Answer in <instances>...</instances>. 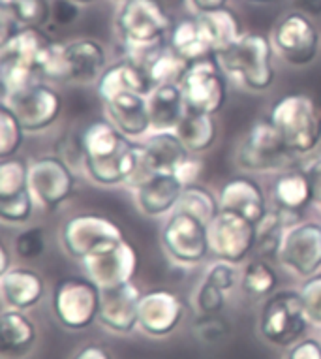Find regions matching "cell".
Masks as SVG:
<instances>
[{
    "instance_id": "cell-23",
    "label": "cell",
    "mask_w": 321,
    "mask_h": 359,
    "mask_svg": "<svg viewBox=\"0 0 321 359\" xmlns=\"http://www.w3.org/2000/svg\"><path fill=\"white\" fill-rule=\"evenodd\" d=\"M152 88L154 85H152L151 77L146 76L145 68L126 57H121L118 60L111 62L96 81V90H98L100 100L104 104L111 102L117 96L126 95V93L149 96Z\"/></svg>"
},
{
    "instance_id": "cell-55",
    "label": "cell",
    "mask_w": 321,
    "mask_h": 359,
    "mask_svg": "<svg viewBox=\"0 0 321 359\" xmlns=\"http://www.w3.org/2000/svg\"><path fill=\"white\" fill-rule=\"evenodd\" d=\"M76 4H79V6H87V4H94L96 0H74Z\"/></svg>"
},
{
    "instance_id": "cell-41",
    "label": "cell",
    "mask_w": 321,
    "mask_h": 359,
    "mask_svg": "<svg viewBox=\"0 0 321 359\" xmlns=\"http://www.w3.org/2000/svg\"><path fill=\"white\" fill-rule=\"evenodd\" d=\"M47 250V233L41 226H30L19 231L13 241V254L21 259H38Z\"/></svg>"
},
{
    "instance_id": "cell-29",
    "label": "cell",
    "mask_w": 321,
    "mask_h": 359,
    "mask_svg": "<svg viewBox=\"0 0 321 359\" xmlns=\"http://www.w3.org/2000/svg\"><path fill=\"white\" fill-rule=\"evenodd\" d=\"M198 15L199 25L205 32V38L209 41L212 53L220 55L226 49L233 46L235 41L239 40L243 32V25H240L237 13L231 8H220L214 12L207 13H193Z\"/></svg>"
},
{
    "instance_id": "cell-2",
    "label": "cell",
    "mask_w": 321,
    "mask_h": 359,
    "mask_svg": "<svg viewBox=\"0 0 321 359\" xmlns=\"http://www.w3.org/2000/svg\"><path fill=\"white\" fill-rule=\"evenodd\" d=\"M55 41L40 27H21L0 38V88L2 100L43 79V66Z\"/></svg>"
},
{
    "instance_id": "cell-38",
    "label": "cell",
    "mask_w": 321,
    "mask_h": 359,
    "mask_svg": "<svg viewBox=\"0 0 321 359\" xmlns=\"http://www.w3.org/2000/svg\"><path fill=\"white\" fill-rule=\"evenodd\" d=\"M29 164L19 156L0 158V198H10L29 190Z\"/></svg>"
},
{
    "instance_id": "cell-21",
    "label": "cell",
    "mask_w": 321,
    "mask_h": 359,
    "mask_svg": "<svg viewBox=\"0 0 321 359\" xmlns=\"http://www.w3.org/2000/svg\"><path fill=\"white\" fill-rule=\"evenodd\" d=\"M143 292L134 283L102 290L98 322L105 330L130 335L139 327V301Z\"/></svg>"
},
{
    "instance_id": "cell-40",
    "label": "cell",
    "mask_w": 321,
    "mask_h": 359,
    "mask_svg": "<svg viewBox=\"0 0 321 359\" xmlns=\"http://www.w3.org/2000/svg\"><path fill=\"white\" fill-rule=\"evenodd\" d=\"M36 201L30 196L29 190L21 194L10 196V198H0V220L4 224H27L34 215Z\"/></svg>"
},
{
    "instance_id": "cell-56",
    "label": "cell",
    "mask_w": 321,
    "mask_h": 359,
    "mask_svg": "<svg viewBox=\"0 0 321 359\" xmlns=\"http://www.w3.org/2000/svg\"><path fill=\"white\" fill-rule=\"evenodd\" d=\"M115 2H118V4H121V2H124V0H115Z\"/></svg>"
},
{
    "instance_id": "cell-43",
    "label": "cell",
    "mask_w": 321,
    "mask_h": 359,
    "mask_svg": "<svg viewBox=\"0 0 321 359\" xmlns=\"http://www.w3.org/2000/svg\"><path fill=\"white\" fill-rule=\"evenodd\" d=\"M196 305L201 314H218L226 305V292L203 277L196 292Z\"/></svg>"
},
{
    "instance_id": "cell-31",
    "label": "cell",
    "mask_w": 321,
    "mask_h": 359,
    "mask_svg": "<svg viewBox=\"0 0 321 359\" xmlns=\"http://www.w3.org/2000/svg\"><path fill=\"white\" fill-rule=\"evenodd\" d=\"M168 43L175 53L181 55L182 59H186L188 62H196V60L214 55L209 41L205 38L198 15H190V18L181 19L179 23L173 25Z\"/></svg>"
},
{
    "instance_id": "cell-7",
    "label": "cell",
    "mask_w": 321,
    "mask_h": 359,
    "mask_svg": "<svg viewBox=\"0 0 321 359\" xmlns=\"http://www.w3.org/2000/svg\"><path fill=\"white\" fill-rule=\"evenodd\" d=\"M105 48L94 38L55 41L43 66V79L55 83H93L107 68Z\"/></svg>"
},
{
    "instance_id": "cell-27",
    "label": "cell",
    "mask_w": 321,
    "mask_h": 359,
    "mask_svg": "<svg viewBox=\"0 0 321 359\" xmlns=\"http://www.w3.org/2000/svg\"><path fill=\"white\" fill-rule=\"evenodd\" d=\"M146 100H149L152 132H164V130L175 132L188 111L181 85H175V83L154 87L151 95L146 96Z\"/></svg>"
},
{
    "instance_id": "cell-4",
    "label": "cell",
    "mask_w": 321,
    "mask_h": 359,
    "mask_svg": "<svg viewBox=\"0 0 321 359\" xmlns=\"http://www.w3.org/2000/svg\"><path fill=\"white\" fill-rule=\"evenodd\" d=\"M275 48L267 34L245 32L233 46L217 55L222 70L252 93H265L275 85Z\"/></svg>"
},
{
    "instance_id": "cell-12",
    "label": "cell",
    "mask_w": 321,
    "mask_h": 359,
    "mask_svg": "<svg viewBox=\"0 0 321 359\" xmlns=\"http://www.w3.org/2000/svg\"><path fill=\"white\" fill-rule=\"evenodd\" d=\"M126 239L115 220L98 212H81L68 218L60 230V243L70 258L83 262L100 248Z\"/></svg>"
},
{
    "instance_id": "cell-48",
    "label": "cell",
    "mask_w": 321,
    "mask_h": 359,
    "mask_svg": "<svg viewBox=\"0 0 321 359\" xmlns=\"http://www.w3.org/2000/svg\"><path fill=\"white\" fill-rule=\"evenodd\" d=\"M284 359H321V342L317 339H301L287 348Z\"/></svg>"
},
{
    "instance_id": "cell-36",
    "label": "cell",
    "mask_w": 321,
    "mask_h": 359,
    "mask_svg": "<svg viewBox=\"0 0 321 359\" xmlns=\"http://www.w3.org/2000/svg\"><path fill=\"white\" fill-rule=\"evenodd\" d=\"M2 12L19 27H43L51 21V0H4Z\"/></svg>"
},
{
    "instance_id": "cell-44",
    "label": "cell",
    "mask_w": 321,
    "mask_h": 359,
    "mask_svg": "<svg viewBox=\"0 0 321 359\" xmlns=\"http://www.w3.org/2000/svg\"><path fill=\"white\" fill-rule=\"evenodd\" d=\"M205 278H209L210 283L217 284L218 288L224 290L226 294H229V292L237 286L239 273H237V269H235V264H229V262L218 259V262H214V264L210 265L209 269H207Z\"/></svg>"
},
{
    "instance_id": "cell-22",
    "label": "cell",
    "mask_w": 321,
    "mask_h": 359,
    "mask_svg": "<svg viewBox=\"0 0 321 359\" xmlns=\"http://www.w3.org/2000/svg\"><path fill=\"white\" fill-rule=\"evenodd\" d=\"M184 187L173 173H154L134 187L135 205L145 217H170L177 209Z\"/></svg>"
},
{
    "instance_id": "cell-50",
    "label": "cell",
    "mask_w": 321,
    "mask_h": 359,
    "mask_svg": "<svg viewBox=\"0 0 321 359\" xmlns=\"http://www.w3.org/2000/svg\"><path fill=\"white\" fill-rule=\"evenodd\" d=\"M71 359H113V355L107 348L100 346V344H85L74 353Z\"/></svg>"
},
{
    "instance_id": "cell-34",
    "label": "cell",
    "mask_w": 321,
    "mask_h": 359,
    "mask_svg": "<svg viewBox=\"0 0 321 359\" xmlns=\"http://www.w3.org/2000/svg\"><path fill=\"white\" fill-rule=\"evenodd\" d=\"M276 286H278V273L269 264V259H252L240 273V288L245 294L256 299H267L269 295L275 294Z\"/></svg>"
},
{
    "instance_id": "cell-13",
    "label": "cell",
    "mask_w": 321,
    "mask_h": 359,
    "mask_svg": "<svg viewBox=\"0 0 321 359\" xmlns=\"http://www.w3.org/2000/svg\"><path fill=\"white\" fill-rule=\"evenodd\" d=\"M271 41L287 65L308 66L320 55L321 34L308 13L295 10L282 15L271 32Z\"/></svg>"
},
{
    "instance_id": "cell-11",
    "label": "cell",
    "mask_w": 321,
    "mask_h": 359,
    "mask_svg": "<svg viewBox=\"0 0 321 359\" xmlns=\"http://www.w3.org/2000/svg\"><path fill=\"white\" fill-rule=\"evenodd\" d=\"M160 239L165 254L179 265H199L210 256L209 226L190 212H171Z\"/></svg>"
},
{
    "instance_id": "cell-20",
    "label": "cell",
    "mask_w": 321,
    "mask_h": 359,
    "mask_svg": "<svg viewBox=\"0 0 321 359\" xmlns=\"http://www.w3.org/2000/svg\"><path fill=\"white\" fill-rule=\"evenodd\" d=\"M184 318V305L181 297L165 288H156L141 295L139 330L149 337L171 335Z\"/></svg>"
},
{
    "instance_id": "cell-37",
    "label": "cell",
    "mask_w": 321,
    "mask_h": 359,
    "mask_svg": "<svg viewBox=\"0 0 321 359\" xmlns=\"http://www.w3.org/2000/svg\"><path fill=\"white\" fill-rule=\"evenodd\" d=\"M286 231V226L282 224L278 212L275 209L267 212V217L257 224L256 252L259 254V258L278 259Z\"/></svg>"
},
{
    "instance_id": "cell-47",
    "label": "cell",
    "mask_w": 321,
    "mask_h": 359,
    "mask_svg": "<svg viewBox=\"0 0 321 359\" xmlns=\"http://www.w3.org/2000/svg\"><path fill=\"white\" fill-rule=\"evenodd\" d=\"M203 173V162L196 156V154H190L184 162H182L173 175L181 181L182 187H192V184H198L199 177Z\"/></svg>"
},
{
    "instance_id": "cell-32",
    "label": "cell",
    "mask_w": 321,
    "mask_h": 359,
    "mask_svg": "<svg viewBox=\"0 0 321 359\" xmlns=\"http://www.w3.org/2000/svg\"><path fill=\"white\" fill-rule=\"evenodd\" d=\"M139 65L145 68L146 76L151 77L152 85L158 87V85H165V83L181 85L190 62L186 59H182L179 53H175L170 48V43H164V46H160V48L146 55Z\"/></svg>"
},
{
    "instance_id": "cell-53",
    "label": "cell",
    "mask_w": 321,
    "mask_h": 359,
    "mask_svg": "<svg viewBox=\"0 0 321 359\" xmlns=\"http://www.w3.org/2000/svg\"><path fill=\"white\" fill-rule=\"evenodd\" d=\"M10 262H12L10 250H8L6 245L2 243V245H0V275H2V273H6L8 269H12Z\"/></svg>"
},
{
    "instance_id": "cell-3",
    "label": "cell",
    "mask_w": 321,
    "mask_h": 359,
    "mask_svg": "<svg viewBox=\"0 0 321 359\" xmlns=\"http://www.w3.org/2000/svg\"><path fill=\"white\" fill-rule=\"evenodd\" d=\"M173 29L160 0H124L115 13V34L123 57L139 65L146 55L168 43Z\"/></svg>"
},
{
    "instance_id": "cell-51",
    "label": "cell",
    "mask_w": 321,
    "mask_h": 359,
    "mask_svg": "<svg viewBox=\"0 0 321 359\" xmlns=\"http://www.w3.org/2000/svg\"><path fill=\"white\" fill-rule=\"evenodd\" d=\"M188 6L193 13H207L220 10V8H228L229 0H186Z\"/></svg>"
},
{
    "instance_id": "cell-5",
    "label": "cell",
    "mask_w": 321,
    "mask_h": 359,
    "mask_svg": "<svg viewBox=\"0 0 321 359\" xmlns=\"http://www.w3.org/2000/svg\"><path fill=\"white\" fill-rule=\"evenodd\" d=\"M269 121L297 156L310 154L321 143V107L306 93H289L271 106Z\"/></svg>"
},
{
    "instance_id": "cell-1",
    "label": "cell",
    "mask_w": 321,
    "mask_h": 359,
    "mask_svg": "<svg viewBox=\"0 0 321 359\" xmlns=\"http://www.w3.org/2000/svg\"><path fill=\"white\" fill-rule=\"evenodd\" d=\"M83 168L100 187L132 184L141 168L139 142L130 140L109 121L96 118L81 130Z\"/></svg>"
},
{
    "instance_id": "cell-6",
    "label": "cell",
    "mask_w": 321,
    "mask_h": 359,
    "mask_svg": "<svg viewBox=\"0 0 321 359\" xmlns=\"http://www.w3.org/2000/svg\"><path fill=\"white\" fill-rule=\"evenodd\" d=\"M297 154L287 147L269 117L257 118L240 140L235 151V162L250 173H282L297 168Z\"/></svg>"
},
{
    "instance_id": "cell-8",
    "label": "cell",
    "mask_w": 321,
    "mask_h": 359,
    "mask_svg": "<svg viewBox=\"0 0 321 359\" xmlns=\"http://www.w3.org/2000/svg\"><path fill=\"white\" fill-rule=\"evenodd\" d=\"M310 320L297 290H280L269 295L259 312V335L275 346L289 348L308 331Z\"/></svg>"
},
{
    "instance_id": "cell-35",
    "label": "cell",
    "mask_w": 321,
    "mask_h": 359,
    "mask_svg": "<svg viewBox=\"0 0 321 359\" xmlns=\"http://www.w3.org/2000/svg\"><path fill=\"white\" fill-rule=\"evenodd\" d=\"M175 211L190 212L209 226L217 218L218 212L222 211V207H220V200L217 194H212L209 189H205L201 184H192V187H184Z\"/></svg>"
},
{
    "instance_id": "cell-33",
    "label": "cell",
    "mask_w": 321,
    "mask_h": 359,
    "mask_svg": "<svg viewBox=\"0 0 321 359\" xmlns=\"http://www.w3.org/2000/svg\"><path fill=\"white\" fill-rule=\"evenodd\" d=\"M182 143L192 154H201L209 151L218 140V123L214 115L186 111L184 118L175 130Z\"/></svg>"
},
{
    "instance_id": "cell-52",
    "label": "cell",
    "mask_w": 321,
    "mask_h": 359,
    "mask_svg": "<svg viewBox=\"0 0 321 359\" xmlns=\"http://www.w3.org/2000/svg\"><path fill=\"white\" fill-rule=\"evenodd\" d=\"M297 4L301 8V12L308 13L310 18L321 15V0H297Z\"/></svg>"
},
{
    "instance_id": "cell-24",
    "label": "cell",
    "mask_w": 321,
    "mask_h": 359,
    "mask_svg": "<svg viewBox=\"0 0 321 359\" xmlns=\"http://www.w3.org/2000/svg\"><path fill=\"white\" fill-rule=\"evenodd\" d=\"M218 200L222 209L239 212L256 226L269 212L267 196L263 187L256 179L246 175L231 177L229 181H226L218 192Z\"/></svg>"
},
{
    "instance_id": "cell-18",
    "label": "cell",
    "mask_w": 321,
    "mask_h": 359,
    "mask_svg": "<svg viewBox=\"0 0 321 359\" xmlns=\"http://www.w3.org/2000/svg\"><path fill=\"white\" fill-rule=\"evenodd\" d=\"M278 262L299 278L321 271V222L303 220L286 231Z\"/></svg>"
},
{
    "instance_id": "cell-30",
    "label": "cell",
    "mask_w": 321,
    "mask_h": 359,
    "mask_svg": "<svg viewBox=\"0 0 321 359\" xmlns=\"http://www.w3.org/2000/svg\"><path fill=\"white\" fill-rule=\"evenodd\" d=\"M0 337H2V352L19 355L34 346L38 327L34 320L25 314V311L4 309L0 314Z\"/></svg>"
},
{
    "instance_id": "cell-10",
    "label": "cell",
    "mask_w": 321,
    "mask_h": 359,
    "mask_svg": "<svg viewBox=\"0 0 321 359\" xmlns=\"http://www.w3.org/2000/svg\"><path fill=\"white\" fill-rule=\"evenodd\" d=\"M102 288L85 277H66L55 284L53 311L62 327L83 331L98 322Z\"/></svg>"
},
{
    "instance_id": "cell-25",
    "label": "cell",
    "mask_w": 321,
    "mask_h": 359,
    "mask_svg": "<svg viewBox=\"0 0 321 359\" xmlns=\"http://www.w3.org/2000/svg\"><path fill=\"white\" fill-rule=\"evenodd\" d=\"M0 295L6 309L29 311L43 299L46 280L36 269L13 265L0 275Z\"/></svg>"
},
{
    "instance_id": "cell-54",
    "label": "cell",
    "mask_w": 321,
    "mask_h": 359,
    "mask_svg": "<svg viewBox=\"0 0 321 359\" xmlns=\"http://www.w3.org/2000/svg\"><path fill=\"white\" fill-rule=\"evenodd\" d=\"M246 2H252V4H271V2H276V0H246Z\"/></svg>"
},
{
    "instance_id": "cell-42",
    "label": "cell",
    "mask_w": 321,
    "mask_h": 359,
    "mask_svg": "<svg viewBox=\"0 0 321 359\" xmlns=\"http://www.w3.org/2000/svg\"><path fill=\"white\" fill-rule=\"evenodd\" d=\"M299 294H301V299H303L304 311H306L310 324L321 325V273H317L314 277L304 278Z\"/></svg>"
},
{
    "instance_id": "cell-17",
    "label": "cell",
    "mask_w": 321,
    "mask_h": 359,
    "mask_svg": "<svg viewBox=\"0 0 321 359\" xmlns=\"http://www.w3.org/2000/svg\"><path fill=\"white\" fill-rule=\"evenodd\" d=\"M2 104L10 106L27 130V134H40L57 123L64 107V100L55 87L47 83H34Z\"/></svg>"
},
{
    "instance_id": "cell-49",
    "label": "cell",
    "mask_w": 321,
    "mask_h": 359,
    "mask_svg": "<svg viewBox=\"0 0 321 359\" xmlns=\"http://www.w3.org/2000/svg\"><path fill=\"white\" fill-rule=\"evenodd\" d=\"M303 170L306 171L310 183H312V189H314V203L317 207H321V156L308 162Z\"/></svg>"
},
{
    "instance_id": "cell-28",
    "label": "cell",
    "mask_w": 321,
    "mask_h": 359,
    "mask_svg": "<svg viewBox=\"0 0 321 359\" xmlns=\"http://www.w3.org/2000/svg\"><path fill=\"white\" fill-rule=\"evenodd\" d=\"M275 207L304 212L314 203V189L303 168L282 171L271 187Z\"/></svg>"
},
{
    "instance_id": "cell-39",
    "label": "cell",
    "mask_w": 321,
    "mask_h": 359,
    "mask_svg": "<svg viewBox=\"0 0 321 359\" xmlns=\"http://www.w3.org/2000/svg\"><path fill=\"white\" fill-rule=\"evenodd\" d=\"M27 130L6 104H0V158L18 156Z\"/></svg>"
},
{
    "instance_id": "cell-26",
    "label": "cell",
    "mask_w": 321,
    "mask_h": 359,
    "mask_svg": "<svg viewBox=\"0 0 321 359\" xmlns=\"http://www.w3.org/2000/svg\"><path fill=\"white\" fill-rule=\"evenodd\" d=\"M105 117L117 126L124 136L139 142L152 132L149 100L137 93H126L104 104Z\"/></svg>"
},
{
    "instance_id": "cell-16",
    "label": "cell",
    "mask_w": 321,
    "mask_h": 359,
    "mask_svg": "<svg viewBox=\"0 0 321 359\" xmlns=\"http://www.w3.org/2000/svg\"><path fill=\"white\" fill-rule=\"evenodd\" d=\"M87 277L102 290H111L123 284L134 283L139 269V252L128 241L115 243L93 252L81 262Z\"/></svg>"
},
{
    "instance_id": "cell-15",
    "label": "cell",
    "mask_w": 321,
    "mask_h": 359,
    "mask_svg": "<svg viewBox=\"0 0 321 359\" xmlns=\"http://www.w3.org/2000/svg\"><path fill=\"white\" fill-rule=\"evenodd\" d=\"M257 226L235 211L218 212L209 224L210 254L229 264H240L256 250Z\"/></svg>"
},
{
    "instance_id": "cell-46",
    "label": "cell",
    "mask_w": 321,
    "mask_h": 359,
    "mask_svg": "<svg viewBox=\"0 0 321 359\" xmlns=\"http://www.w3.org/2000/svg\"><path fill=\"white\" fill-rule=\"evenodd\" d=\"M79 8L74 0H51V21L59 27L71 25L79 18Z\"/></svg>"
},
{
    "instance_id": "cell-9",
    "label": "cell",
    "mask_w": 321,
    "mask_h": 359,
    "mask_svg": "<svg viewBox=\"0 0 321 359\" xmlns=\"http://www.w3.org/2000/svg\"><path fill=\"white\" fill-rule=\"evenodd\" d=\"M188 111L218 115L228 102V74L222 70L217 55L190 62L181 81Z\"/></svg>"
},
{
    "instance_id": "cell-45",
    "label": "cell",
    "mask_w": 321,
    "mask_h": 359,
    "mask_svg": "<svg viewBox=\"0 0 321 359\" xmlns=\"http://www.w3.org/2000/svg\"><path fill=\"white\" fill-rule=\"evenodd\" d=\"M193 331L205 342H217L228 333V325L217 318V314H201V318L193 324Z\"/></svg>"
},
{
    "instance_id": "cell-19",
    "label": "cell",
    "mask_w": 321,
    "mask_h": 359,
    "mask_svg": "<svg viewBox=\"0 0 321 359\" xmlns=\"http://www.w3.org/2000/svg\"><path fill=\"white\" fill-rule=\"evenodd\" d=\"M139 145L141 168L139 173L132 181V187L139 184L141 181H145L146 177L154 173H173L192 154L173 130L151 132L143 142H139Z\"/></svg>"
},
{
    "instance_id": "cell-14",
    "label": "cell",
    "mask_w": 321,
    "mask_h": 359,
    "mask_svg": "<svg viewBox=\"0 0 321 359\" xmlns=\"http://www.w3.org/2000/svg\"><path fill=\"white\" fill-rule=\"evenodd\" d=\"M77 179L71 165L59 154H49L29 164V192L36 205L55 211L76 192Z\"/></svg>"
},
{
    "instance_id": "cell-57",
    "label": "cell",
    "mask_w": 321,
    "mask_h": 359,
    "mask_svg": "<svg viewBox=\"0 0 321 359\" xmlns=\"http://www.w3.org/2000/svg\"><path fill=\"white\" fill-rule=\"evenodd\" d=\"M0 2H4V0H0Z\"/></svg>"
}]
</instances>
